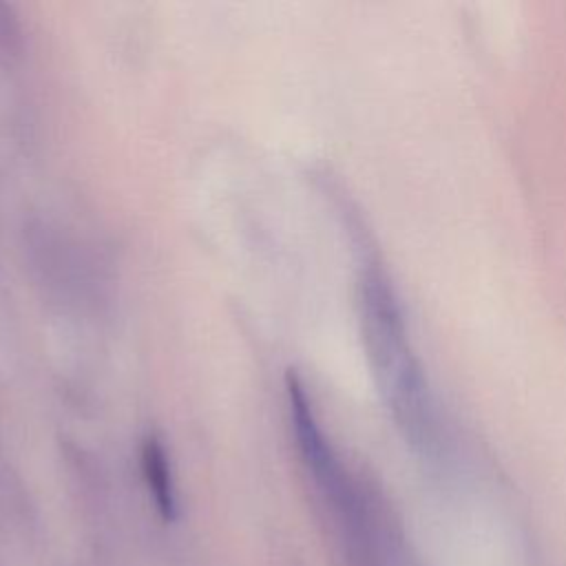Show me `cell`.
I'll return each mask as SVG.
<instances>
[{"label":"cell","mask_w":566,"mask_h":566,"mask_svg":"<svg viewBox=\"0 0 566 566\" xmlns=\"http://www.w3.org/2000/svg\"><path fill=\"white\" fill-rule=\"evenodd\" d=\"M142 471H144V478H146V484L155 500L157 511L166 520H170L177 509L170 462H168L164 444L155 436H148L142 444Z\"/></svg>","instance_id":"2"},{"label":"cell","mask_w":566,"mask_h":566,"mask_svg":"<svg viewBox=\"0 0 566 566\" xmlns=\"http://www.w3.org/2000/svg\"><path fill=\"white\" fill-rule=\"evenodd\" d=\"M358 316L369 369L396 427L418 451L436 453L442 444L438 402L398 294L376 261L360 274Z\"/></svg>","instance_id":"1"}]
</instances>
